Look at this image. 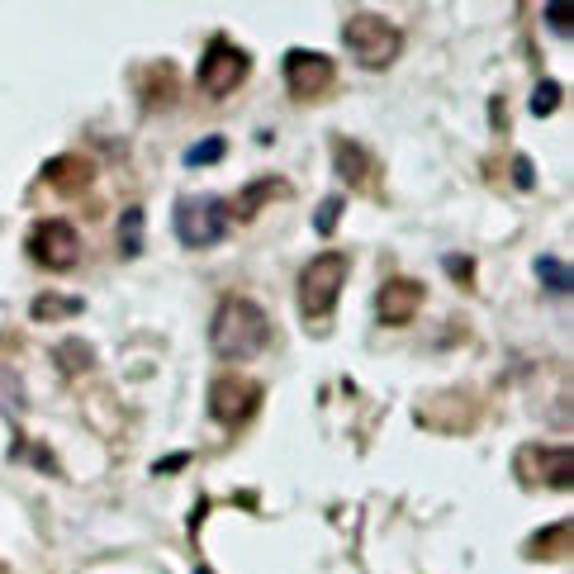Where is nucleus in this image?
Listing matches in <instances>:
<instances>
[{
	"mask_svg": "<svg viewBox=\"0 0 574 574\" xmlns=\"http://www.w3.org/2000/svg\"><path fill=\"white\" fill-rule=\"evenodd\" d=\"M209 342H214V351L224 361H252V357H262L266 351V342H271V318H266V309L262 304H252V299H224L214 313V323H209Z\"/></svg>",
	"mask_w": 574,
	"mask_h": 574,
	"instance_id": "obj_1",
	"label": "nucleus"
},
{
	"mask_svg": "<svg viewBox=\"0 0 574 574\" xmlns=\"http://www.w3.org/2000/svg\"><path fill=\"white\" fill-rule=\"evenodd\" d=\"M342 43H347V52L361 67H375L380 72V67H389L404 52V34L385 15H351L342 24Z\"/></svg>",
	"mask_w": 574,
	"mask_h": 574,
	"instance_id": "obj_2",
	"label": "nucleus"
},
{
	"mask_svg": "<svg viewBox=\"0 0 574 574\" xmlns=\"http://www.w3.org/2000/svg\"><path fill=\"white\" fill-rule=\"evenodd\" d=\"M342 285H347V256L342 252L313 256L304 266V276H299V309H304V318H327Z\"/></svg>",
	"mask_w": 574,
	"mask_h": 574,
	"instance_id": "obj_3",
	"label": "nucleus"
},
{
	"mask_svg": "<svg viewBox=\"0 0 574 574\" xmlns=\"http://www.w3.org/2000/svg\"><path fill=\"white\" fill-rule=\"evenodd\" d=\"M228 233V204L218 195H190L176 204V238L185 242V248H214V242H224Z\"/></svg>",
	"mask_w": 574,
	"mask_h": 574,
	"instance_id": "obj_4",
	"label": "nucleus"
},
{
	"mask_svg": "<svg viewBox=\"0 0 574 574\" xmlns=\"http://www.w3.org/2000/svg\"><path fill=\"white\" fill-rule=\"evenodd\" d=\"M248 72H252L248 52L233 48L228 38H214L209 52H204V62H200V86H204V95L224 100V95H233L242 81H248Z\"/></svg>",
	"mask_w": 574,
	"mask_h": 574,
	"instance_id": "obj_5",
	"label": "nucleus"
},
{
	"mask_svg": "<svg viewBox=\"0 0 574 574\" xmlns=\"http://www.w3.org/2000/svg\"><path fill=\"white\" fill-rule=\"evenodd\" d=\"M29 256L43 271H72L81 262V233L67 218H43L29 233Z\"/></svg>",
	"mask_w": 574,
	"mask_h": 574,
	"instance_id": "obj_6",
	"label": "nucleus"
},
{
	"mask_svg": "<svg viewBox=\"0 0 574 574\" xmlns=\"http://www.w3.org/2000/svg\"><path fill=\"white\" fill-rule=\"evenodd\" d=\"M256 399H262V389L248 385V380L238 375H224L209 385V413L224 422V428H242L252 413H256Z\"/></svg>",
	"mask_w": 574,
	"mask_h": 574,
	"instance_id": "obj_7",
	"label": "nucleus"
},
{
	"mask_svg": "<svg viewBox=\"0 0 574 574\" xmlns=\"http://www.w3.org/2000/svg\"><path fill=\"white\" fill-rule=\"evenodd\" d=\"M285 86H290L299 100H313V95H323L333 86V62L318 58V52H309V48L285 52Z\"/></svg>",
	"mask_w": 574,
	"mask_h": 574,
	"instance_id": "obj_8",
	"label": "nucleus"
},
{
	"mask_svg": "<svg viewBox=\"0 0 574 574\" xmlns=\"http://www.w3.org/2000/svg\"><path fill=\"white\" fill-rule=\"evenodd\" d=\"M422 304V285L413 280H389L385 290H380V323H408Z\"/></svg>",
	"mask_w": 574,
	"mask_h": 574,
	"instance_id": "obj_9",
	"label": "nucleus"
},
{
	"mask_svg": "<svg viewBox=\"0 0 574 574\" xmlns=\"http://www.w3.org/2000/svg\"><path fill=\"white\" fill-rule=\"evenodd\" d=\"M48 181L67 190V195H81L90 181H95V171H90V161H81V157H58V161H48Z\"/></svg>",
	"mask_w": 574,
	"mask_h": 574,
	"instance_id": "obj_10",
	"label": "nucleus"
},
{
	"mask_svg": "<svg viewBox=\"0 0 574 574\" xmlns=\"http://www.w3.org/2000/svg\"><path fill=\"white\" fill-rule=\"evenodd\" d=\"M333 157H337V171H342V181H347V185H371V157H366L351 138H337Z\"/></svg>",
	"mask_w": 574,
	"mask_h": 574,
	"instance_id": "obj_11",
	"label": "nucleus"
},
{
	"mask_svg": "<svg viewBox=\"0 0 574 574\" xmlns=\"http://www.w3.org/2000/svg\"><path fill=\"white\" fill-rule=\"evenodd\" d=\"M119 252H124V256L143 252V209H138V204L124 209V218H119Z\"/></svg>",
	"mask_w": 574,
	"mask_h": 574,
	"instance_id": "obj_12",
	"label": "nucleus"
},
{
	"mask_svg": "<svg viewBox=\"0 0 574 574\" xmlns=\"http://www.w3.org/2000/svg\"><path fill=\"white\" fill-rule=\"evenodd\" d=\"M537 276L546 280V290L570 295V266L565 262H555V256H537Z\"/></svg>",
	"mask_w": 574,
	"mask_h": 574,
	"instance_id": "obj_13",
	"label": "nucleus"
},
{
	"mask_svg": "<svg viewBox=\"0 0 574 574\" xmlns=\"http://www.w3.org/2000/svg\"><path fill=\"white\" fill-rule=\"evenodd\" d=\"M224 153H228L224 138H204V143H195V147L185 153V167H204V161H218Z\"/></svg>",
	"mask_w": 574,
	"mask_h": 574,
	"instance_id": "obj_14",
	"label": "nucleus"
},
{
	"mask_svg": "<svg viewBox=\"0 0 574 574\" xmlns=\"http://www.w3.org/2000/svg\"><path fill=\"white\" fill-rule=\"evenodd\" d=\"M551 109H560V86H555V81H541V86H537V95H531V114H537V119H546V114H551Z\"/></svg>",
	"mask_w": 574,
	"mask_h": 574,
	"instance_id": "obj_15",
	"label": "nucleus"
},
{
	"mask_svg": "<svg viewBox=\"0 0 574 574\" xmlns=\"http://www.w3.org/2000/svg\"><path fill=\"white\" fill-rule=\"evenodd\" d=\"M280 190H285V181H262V185H252V190H242V209L238 214H256V204H262L266 195H280Z\"/></svg>",
	"mask_w": 574,
	"mask_h": 574,
	"instance_id": "obj_16",
	"label": "nucleus"
},
{
	"mask_svg": "<svg viewBox=\"0 0 574 574\" xmlns=\"http://www.w3.org/2000/svg\"><path fill=\"white\" fill-rule=\"evenodd\" d=\"M337 218H342V195H327V200L318 204V214H313V228H318V233H333Z\"/></svg>",
	"mask_w": 574,
	"mask_h": 574,
	"instance_id": "obj_17",
	"label": "nucleus"
},
{
	"mask_svg": "<svg viewBox=\"0 0 574 574\" xmlns=\"http://www.w3.org/2000/svg\"><path fill=\"white\" fill-rule=\"evenodd\" d=\"M52 313H81V299H52V295H43L34 304V318H52Z\"/></svg>",
	"mask_w": 574,
	"mask_h": 574,
	"instance_id": "obj_18",
	"label": "nucleus"
},
{
	"mask_svg": "<svg viewBox=\"0 0 574 574\" xmlns=\"http://www.w3.org/2000/svg\"><path fill=\"white\" fill-rule=\"evenodd\" d=\"M546 20L555 24V34H570V5H560V0H555V5H546Z\"/></svg>",
	"mask_w": 574,
	"mask_h": 574,
	"instance_id": "obj_19",
	"label": "nucleus"
},
{
	"mask_svg": "<svg viewBox=\"0 0 574 574\" xmlns=\"http://www.w3.org/2000/svg\"><path fill=\"white\" fill-rule=\"evenodd\" d=\"M513 171H517V185H523V190L537 185V176H531V161H527V157H517V161H513Z\"/></svg>",
	"mask_w": 574,
	"mask_h": 574,
	"instance_id": "obj_20",
	"label": "nucleus"
},
{
	"mask_svg": "<svg viewBox=\"0 0 574 574\" xmlns=\"http://www.w3.org/2000/svg\"><path fill=\"white\" fill-rule=\"evenodd\" d=\"M446 271H451V276H456V280H470V262H466V256H451V262H446Z\"/></svg>",
	"mask_w": 574,
	"mask_h": 574,
	"instance_id": "obj_21",
	"label": "nucleus"
},
{
	"mask_svg": "<svg viewBox=\"0 0 574 574\" xmlns=\"http://www.w3.org/2000/svg\"><path fill=\"white\" fill-rule=\"evenodd\" d=\"M185 460H190V456H185V451H181V456H171V460H157V475H171V470H181V466H185Z\"/></svg>",
	"mask_w": 574,
	"mask_h": 574,
	"instance_id": "obj_22",
	"label": "nucleus"
},
{
	"mask_svg": "<svg viewBox=\"0 0 574 574\" xmlns=\"http://www.w3.org/2000/svg\"><path fill=\"white\" fill-rule=\"evenodd\" d=\"M195 574H214V570H195Z\"/></svg>",
	"mask_w": 574,
	"mask_h": 574,
	"instance_id": "obj_23",
	"label": "nucleus"
}]
</instances>
